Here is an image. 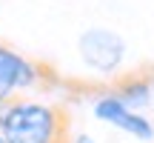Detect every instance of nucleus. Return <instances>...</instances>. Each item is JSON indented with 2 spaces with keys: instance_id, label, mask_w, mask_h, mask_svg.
<instances>
[{
  "instance_id": "1",
  "label": "nucleus",
  "mask_w": 154,
  "mask_h": 143,
  "mask_svg": "<svg viewBox=\"0 0 154 143\" xmlns=\"http://www.w3.org/2000/svg\"><path fill=\"white\" fill-rule=\"evenodd\" d=\"M0 135L6 143H69L72 120L63 106L11 100L0 123Z\"/></svg>"
},
{
  "instance_id": "2",
  "label": "nucleus",
  "mask_w": 154,
  "mask_h": 143,
  "mask_svg": "<svg viewBox=\"0 0 154 143\" xmlns=\"http://www.w3.org/2000/svg\"><path fill=\"white\" fill-rule=\"evenodd\" d=\"M40 77H43L40 63L29 60L11 46L0 43V103H11L17 92L37 86Z\"/></svg>"
},
{
  "instance_id": "3",
  "label": "nucleus",
  "mask_w": 154,
  "mask_h": 143,
  "mask_svg": "<svg viewBox=\"0 0 154 143\" xmlns=\"http://www.w3.org/2000/svg\"><path fill=\"white\" fill-rule=\"evenodd\" d=\"M123 55H126L123 37L109 29H88L80 37V57L86 60V66L97 72H114L123 63Z\"/></svg>"
},
{
  "instance_id": "4",
  "label": "nucleus",
  "mask_w": 154,
  "mask_h": 143,
  "mask_svg": "<svg viewBox=\"0 0 154 143\" xmlns=\"http://www.w3.org/2000/svg\"><path fill=\"white\" fill-rule=\"evenodd\" d=\"M94 115H97L100 120L111 123V126L123 129V132L134 135L137 140H151L154 138V126H151V123L146 120L143 115H137L134 109H128L126 103H120L114 94L100 97L97 103H94Z\"/></svg>"
},
{
  "instance_id": "5",
  "label": "nucleus",
  "mask_w": 154,
  "mask_h": 143,
  "mask_svg": "<svg viewBox=\"0 0 154 143\" xmlns=\"http://www.w3.org/2000/svg\"><path fill=\"white\" fill-rule=\"evenodd\" d=\"M151 89H149V80H137V77H126V80L117 86V94L114 97L120 100V103H126L128 109H134V106H143L146 100H149Z\"/></svg>"
},
{
  "instance_id": "6",
  "label": "nucleus",
  "mask_w": 154,
  "mask_h": 143,
  "mask_svg": "<svg viewBox=\"0 0 154 143\" xmlns=\"http://www.w3.org/2000/svg\"><path fill=\"white\" fill-rule=\"evenodd\" d=\"M74 143H94V140L88 138V135H77V138H74Z\"/></svg>"
},
{
  "instance_id": "7",
  "label": "nucleus",
  "mask_w": 154,
  "mask_h": 143,
  "mask_svg": "<svg viewBox=\"0 0 154 143\" xmlns=\"http://www.w3.org/2000/svg\"><path fill=\"white\" fill-rule=\"evenodd\" d=\"M0 143H6V140H3V135H0Z\"/></svg>"
}]
</instances>
